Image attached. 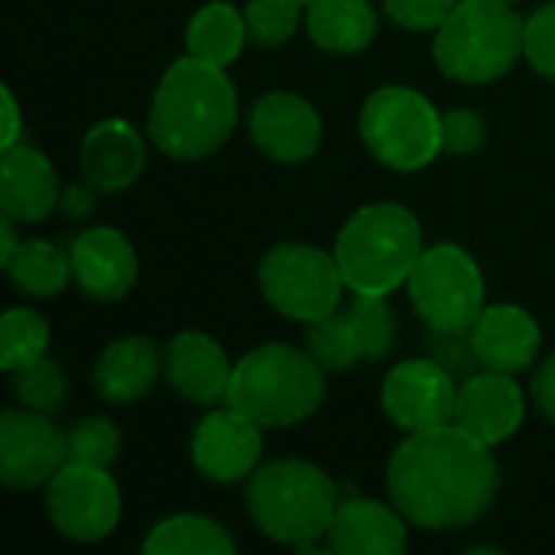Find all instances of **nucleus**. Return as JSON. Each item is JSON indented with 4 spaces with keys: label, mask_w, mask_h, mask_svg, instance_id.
<instances>
[{
    "label": "nucleus",
    "mask_w": 555,
    "mask_h": 555,
    "mask_svg": "<svg viewBox=\"0 0 555 555\" xmlns=\"http://www.w3.org/2000/svg\"><path fill=\"white\" fill-rule=\"evenodd\" d=\"M406 289L413 309L436 335H468L485 312L481 270L459 244H436L423 250Z\"/></svg>",
    "instance_id": "8"
},
{
    "label": "nucleus",
    "mask_w": 555,
    "mask_h": 555,
    "mask_svg": "<svg viewBox=\"0 0 555 555\" xmlns=\"http://www.w3.org/2000/svg\"><path fill=\"white\" fill-rule=\"evenodd\" d=\"M524 59L543 75L555 81V3L540 7L524 29Z\"/></svg>",
    "instance_id": "33"
},
{
    "label": "nucleus",
    "mask_w": 555,
    "mask_h": 555,
    "mask_svg": "<svg viewBox=\"0 0 555 555\" xmlns=\"http://www.w3.org/2000/svg\"><path fill=\"white\" fill-rule=\"evenodd\" d=\"M159 351L150 338L130 335V338H117L111 341L101 358L94 361L91 380L94 390L107 400V403H137L143 400L156 377H159Z\"/></svg>",
    "instance_id": "22"
},
{
    "label": "nucleus",
    "mask_w": 555,
    "mask_h": 555,
    "mask_svg": "<svg viewBox=\"0 0 555 555\" xmlns=\"http://www.w3.org/2000/svg\"><path fill=\"white\" fill-rule=\"evenodd\" d=\"M507 3H514V0H507Z\"/></svg>",
    "instance_id": "41"
},
{
    "label": "nucleus",
    "mask_w": 555,
    "mask_h": 555,
    "mask_svg": "<svg viewBox=\"0 0 555 555\" xmlns=\"http://www.w3.org/2000/svg\"><path fill=\"white\" fill-rule=\"evenodd\" d=\"M59 205H62V211L68 218H88L94 211V195L88 189H81V185H72V189L62 192Z\"/></svg>",
    "instance_id": "37"
},
{
    "label": "nucleus",
    "mask_w": 555,
    "mask_h": 555,
    "mask_svg": "<svg viewBox=\"0 0 555 555\" xmlns=\"http://www.w3.org/2000/svg\"><path fill=\"white\" fill-rule=\"evenodd\" d=\"M306 345H309V354L325 367V374H341L354 367L358 361H364V345L354 328V319L338 309L309 322Z\"/></svg>",
    "instance_id": "27"
},
{
    "label": "nucleus",
    "mask_w": 555,
    "mask_h": 555,
    "mask_svg": "<svg viewBox=\"0 0 555 555\" xmlns=\"http://www.w3.org/2000/svg\"><path fill=\"white\" fill-rule=\"evenodd\" d=\"M247 20L237 7L224 3V0H211L205 7H198L185 26V46L189 55L211 62V65H231L244 42H247Z\"/></svg>",
    "instance_id": "24"
},
{
    "label": "nucleus",
    "mask_w": 555,
    "mask_h": 555,
    "mask_svg": "<svg viewBox=\"0 0 555 555\" xmlns=\"http://www.w3.org/2000/svg\"><path fill=\"white\" fill-rule=\"evenodd\" d=\"M3 270L10 273L13 286L26 296L36 299H52L59 296L68 280H72V260L68 254H62L55 244L49 241H23L13 257L3 263Z\"/></svg>",
    "instance_id": "25"
},
{
    "label": "nucleus",
    "mask_w": 555,
    "mask_h": 555,
    "mask_svg": "<svg viewBox=\"0 0 555 555\" xmlns=\"http://www.w3.org/2000/svg\"><path fill=\"white\" fill-rule=\"evenodd\" d=\"M472 358L485 371L520 374L540 354V325L520 306H491L478 315L475 328L468 332Z\"/></svg>",
    "instance_id": "17"
},
{
    "label": "nucleus",
    "mask_w": 555,
    "mask_h": 555,
    "mask_svg": "<svg viewBox=\"0 0 555 555\" xmlns=\"http://www.w3.org/2000/svg\"><path fill=\"white\" fill-rule=\"evenodd\" d=\"M533 400L537 410L555 426V354H550L533 374Z\"/></svg>",
    "instance_id": "36"
},
{
    "label": "nucleus",
    "mask_w": 555,
    "mask_h": 555,
    "mask_svg": "<svg viewBox=\"0 0 555 555\" xmlns=\"http://www.w3.org/2000/svg\"><path fill=\"white\" fill-rule=\"evenodd\" d=\"M455 397L459 390L452 384L449 367L429 358L397 364L380 387L384 413L403 433L449 426L455 420Z\"/></svg>",
    "instance_id": "11"
},
{
    "label": "nucleus",
    "mask_w": 555,
    "mask_h": 555,
    "mask_svg": "<svg viewBox=\"0 0 555 555\" xmlns=\"http://www.w3.org/2000/svg\"><path fill=\"white\" fill-rule=\"evenodd\" d=\"M524 413L527 403L514 374L485 371L459 387L452 423L485 446H501L520 429Z\"/></svg>",
    "instance_id": "15"
},
{
    "label": "nucleus",
    "mask_w": 555,
    "mask_h": 555,
    "mask_svg": "<svg viewBox=\"0 0 555 555\" xmlns=\"http://www.w3.org/2000/svg\"><path fill=\"white\" fill-rule=\"evenodd\" d=\"M237 124V94L221 65L185 55L166 68L150 107V140L172 159L215 153Z\"/></svg>",
    "instance_id": "2"
},
{
    "label": "nucleus",
    "mask_w": 555,
    "mask_h": 555,
    "mask_svg": "<svg viewBox=\"0 0 555 555\" xmlns=\"http://www.w3.org/2000/svg\"><path fill=\"white\" fill-rule=\"evenodd\" d=\"M306 29L325 52H361L374 42L380 20L367 0H315L306 7Z\"/></svg>",
    "instance_id": "23"
},
{
    "label": "nucleus",
    "mask_w": 555,
    "mask_h": 555,
    "mask_svg": "<svg viewBox=\"0 0 555 555\" xmlns=\"http://www.w3.org/2000/svg\"><path fill=\"white\" fill-rule=\"evenodd\" d=\"M46 511L65 540L98 543L120 520V491L107 468L65 462L46 485Z\"/></svg>",
    "instance_id": "10"
},
{
    "label": "nucleus",
    "mask_w": 555,
    "mask_h": 555,
    "mask_svg": "<svg viewBox=\"0 0 555 555\" xmlns=\"http://www.w3.org/2000/svg\"><path fill=\"white\" fill-rule=\"evenodd\" d=\"M267 302L296 322H315L338 309L345 276L335 254L302 241L276 244L263 254L257 270Z\"/></svg>",
    "instance_id": "9"
},
{
    "label": "nucleus",
    "mask_w": 555,
    "mask_h": 555,
    "mask_svg": "<svg viewBox=\"0 0 555 555\" xmlns=\"http://www.w3.org/2000/svg\"><path fill=\"white\" fill-rule=\"evenodd\" d=\"M250 140L263 156L296 166L312 159L322 146V117L306 98L270 91L250 111Z\"/></svg>",
    "instance_id": "14"
},
{
    "label": "nucleus",
    "mask_w": 555,
    "mask_h": 555,
    "mask_svg": "<svg viewBox=\"0 0 555 555\" xmlns=\"http://www.w3.org/2000/svg\"><path fill=\"white\" fill-rule=\"evenodd\" d=\"M325 400V367L309 348L260 345L247 351L231 374L224 403L260 423L263 429H286L309 420Z\"/></svg>",
    "instance_id": "3"
},
{
    "label": "nucleus",
    "mask_w": 555,
    "mask_h": 555,
    "mask_svg": "<svg viewBox=\"0 0 555 555\" xmlns=\"http://www.w3.org/2000/svg\"><path fill=\"white\" fill-rule=\"evenodd\" d=\"M13 390L23 400L26 410L36 413H55L65 400V377L62 367L49 358H39L20 371H13Z\"/></svg>",
    "instance_id": "31"
},
{
    "label": "nucleus",
    "mask_w": 555,
    "mask_h": 555,
    "mask_svg": "<svg viewBox=\"0 0 555 555\" xmlns=\"http://www.w3.org/2000/svg\"><path fill=\"white\" fill-rule=\"evenodd\" d=\"M387 13L393 23H400L403 29H439L452 10L459 7V0H384Z\"/></svg>",
    "instance_id": "35"
},
{
    "label": "nucleus",
    "mask_w": 555,
    "mask_h": 555,
    "mask_svg": "<svg viewBox=\"0 0 555 555\" xmlns=\"http://www.w3.org/2000/svg\"><path fill=\"white\" fill-rule=\"evenodd\" d=\"M0 94H3V140H0V150H7V146L20 143V107H16V98H13L10 88H3Z\"/></svg>",
    "instance_id": "38"
},
{
    "label": "nucleus",
    "mask_w": 555,
    "mask_h": 555,
    "mask_svg": "<svg viewBox=\"0 0 555 555\" xmlns=\"http://www.w3.org/2000/svg\"><path fill=\"white\" fill-rule=\"evenodd\" d=\"M501 468L491 446L459 426L410 433L387 465L393 507L423 530H459L485 517L498 498Z\"/></svg>",
    "instance_id": "1"
},
{
    "label": "nucleus",
    "mask_w": 555,
    "mask_h": 555,
    "mask_svg": "<svg viewBox=\"0 0 555 555\" xmlns=\"http://www.w3.org/2000/svg\"><path fill=\"white\" fill-rule=\"evenodd\" d=\"M49 348V325L42 315L29 309H10L0 319V367L7 374L46 358Z\"/></svg>",
    "instance_id": "28"
},
{
    "label": "nucleus",
    "mask_w": 555,
    "mask_h": 555,
    "mask_svg": "<svg viewBox=\"0 0 555 555\" xmlns=\"http://www.w3.org/2000/svg\"><path fill=\"white\" fill-rule=\"evenodd\" d=\"M299 3H302V7H312V3H315V0H299Z\"/></svg>",
    "instance_id": "40"
},
{
    "label": "nucleus",
    "mask_w": 555,
    "mask_h": 555,
    "mask_svg": "<svg viewBox=\"0 0 555 555\" xmlns=\"http://www.w3.org/2000/svg\"><path fill=\"white\" fill-rule=\"evenodd\" d=\"M68 462L65 433H59L46 413L3 410L0 416V481L10 491H33L52 481Z\"/></svg>",
    "instance_id": "12"
},
{
    "label": "nucleus",
    "mask_w": 555,
    "mask_h": 555,
    "mask_svg": "<svg viewBox=\"0 0 555 555\" xmlns=\"http://www.w3.org/2000/svg\"><path fill=\"white\" fill-rule=\"evenodd\" d=\"M423 254L416 215L393 202L358 208L335 241V260L351 293L390 296L403 286Z\"/></svg>",
    "instance_id": "4"
},
{
    "label": "nucleus",
    "mask_w": 555,
    "mask_h": 555,
    "mask_svg": "<svg viewBox=\"0 0 555 555\" xmlns=\"http://www.w3.org/2000/svg\"><path fill=\"white\" fill-rule=\"evenodd\" d=\"M143 163L146 146L140 133L120 117L94 124L81 143V169L88 185L98 192H120L133 185L143 172Z\"/></svg>",
    "instance_id": "21"
},
{
    "label": "nucleus",
    "mask_w": 555,
    "mask_h": 555,
    "mask_svg": "<svg viewBox=\"0 0 555 555\" xmlns=\"http://www.w3.org/2000/svg\"><path fill=\"white\" fill-rule=\"evenodd\" d=\"M406 524L397 507L354 498L338 504L325 540L345 555H400L406 553Z\"/></svg>",
    "instance_id": "19"
},
{
    "label": "nucleus",
    "mask_w": 555,
    "mask_h": 555,
    "mask_svg": "<svg viewBox=\"0 0 555 555\" xmlns=\"http://www.w3.org/2000/svg\"><path fill=\"white\" fill-rule=\"evenodd\" d=\"M299 16H302L299 0H250L244 7L250 42L267 46V49L289 42L299 29Z\"/></svg>",
    "instance_id": "30"
},
{
    "label": "nucleus",
    "mask_w": 555,
    "mask_h": 555,
    "mask_svg": "<svg viewBox=\"0 0 555 555\" xmlns=\"http://www.w3.org/2000/svg\"><path fill=\"white\" fill-rule=\"evenodd\" d=\"M524 29L527 20L507 0H459L452 16L436 29V65L462 85L494 81L524 55Z\"/></svg>",
    "instance_id": "6"
},
{
    "label": "nucleus",
    "mask_w": 555,
    "mask_h": 555,
    "mask_svg": "<svg viewBox=\"0 0 555 555\" xmlns=\"http://www.w3.org/2000/svg\"><path fill=\"white\" fill-rule=\"evenodd\" d=\"M260 423L244 416L241 410H215L192 433V462L195 468L218 485L244 481L257 472L263 436Z\"/></svg>",
    "instance_id": "13"
},
{
    "label": "nucleus",
    "mask_w": 555,
    "mask_h": 555,
    "mask_svg": "<svg viewBox=\"0 0 555 555\" xmlns=\"http://www.w3.org/2000/svg\"><path fill=\"white\" fill-rule=\"evenodd\" d=\"M247 514L257 530L283 546L312 550L338 511L335 481L309 462H270L247 478Z\"/></svg>",
    "instance_id": "5"
},
{
    "label": "nucleus",
    "mask_w": 555,
    "mask_h": 555,
    "mask_svg": "<svg viewBox=\"0 0 555 555\" xmlns=\"http://www.w3.org/2000/svg\"><path fill=\"white\" fill-rule=\"evenodd\" d=\"M13 224H16V221H13L10 215H3V218H0V231H3V244H0V263H7V260L13 257V250L20 247V244H16V231H13Z\"/></svg>",
    "instance_id": "39"
},
{
    "label": "nucleus",
    "mask_w": 555,
    "mask_h": 555,
    "mask_svg": "<svg viewBox=\"0 0 555 555\" xmlns=\"http://www.w3.org/2000/svg\"><path fill=\"white\" fill-rule=\"evenodd\" d=\"M348 315L354 319V328L361 335L364 361L384 358L390 351V345H393V335H397V322H393V312L384 302V296L354 293V302L348 306Z\"/></svg>",
    "instance_id": "32"
},
{
    "label": "nucleus",
    "mask_w": 555,
    "mask_h": 555,
    "mask_svg": "<svg viewBox=\"0 0 555 555\" xmlns=\"http://www.w3.org/2000/svg\"><path fill=\"white\" fill-rule=\"evenodd\" d=\"M0 182L3 215H10L20 224H36L59 205V179L52 163L26 143L3 150Z\"/></svg>",
    "instance_id": "20"
},
{
    "label": "nucleus",
    "mask_w": 555,
    "mask_h": 555,
    "mask_svg": "<svg viewBox=\"0 0 555 555\" xmlns=\"http://www.w3.org/2000/svg\"><path fill=\"white\" fill-rule=\"evenodd\" d=\"M146 555H231L234 553V540L228 537V530L208 517H195V514H179L169 517L163 524H156L143 543Z\"/></svg>",
    "instance_id": "26"
},
{
    "label": "nucleus",
    "mask_w": 555,
    "mask_h": 555,
    "mask_svg": "<svg viewBox=\"0 0 555 555\" xmlns=\"http://www.w3.org/2000/svg\"><path fill=\"white\" fill-rule=\"evenodd\" d=\"M65 455L75 465L111 468L120 455V429L104 416L81 420L65 433Z\"/></svg>",
    "instance_id": "29"
},
{
    "label": "nucleus",
    "mask_w": 555,
    "mask_h": 555,
    "mask_svg": "<svg viewBox=\"0 0 555 555\" xmlns=\"http://www.w3.org/2000/svg\"><path fill=\"white\" fill-rule=\"evenodd\" d=\"M361 140L397 172H420L442 153V114L406 85L377 88L361 107Z\"/></svg>",
    "instance_id": "7"
},
{
    "label": "nucleus",
    "mask_w": 555,
    "mask_h": 555,
    "mask_svg": "<svg viewBox=\"0 0 555 555\" xmlns=\"http://www.w3.org/2000/svg\"><path fill=\"white\" fill-rule=\"evenodd\" d=\"M72 280L88 299L114 302L130 293L137 280V254L133 244L114 228H88L81 231L72 247Z\"/></svg>",
    "instance_id": "16"
},
{
    "label": "nucleus",
    "mask_w": 555,
    "mask_h": 555,
    "mask_svg": "<svg viewBox=\"0 0 555 555\" xmlns=\"http://www.w3.org/2000/svg\"><path fill=\"white\" fill-rule=\"evenodd\" d=\"M231 361L224 348L202 335V332H182L166 348V380L172 390L192 403L211 406L228 397L231 387Z\"/></svg>",
    "instance_id": "18"
},
{
    "label": "nucleus",
    "mask_w": 555,
    "mask_h": 555,
    "mask_svg": "<svg viewBox=\"0 0 555 555\" xmlns=\"http://www.w3.org/2000/svg\"><path fill=\"white\" fill-rule=\"evenodd\" d=\"M485 137H488V127H485L481 114H475L468 107H455V111L442 114V150L446 153L468 156L485 146Z\"/></svg>",
    "instance_id": "34"
}]
</instances>
